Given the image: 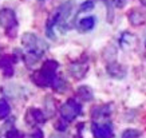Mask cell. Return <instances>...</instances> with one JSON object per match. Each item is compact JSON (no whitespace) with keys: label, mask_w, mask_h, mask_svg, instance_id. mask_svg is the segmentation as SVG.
<instances>
[{"label":"cell","mask_w":146,"mask_h":138,"mask_svg":"<svg viewBox=\"0 0 146 138\" xmlns=\"http://www.w3.org/2000/svg\"><path fill=\"white\" fill-rule=\"evenodd\" d=\"M58 67H59V63L56 60H52V59L46 60L40 70L34 71L31 74V80L38 87H48V86H52L54 79L56 78Z\"/></svg>","instance_id":"1"},{"label":"cell","mask_w":146,"mask_h":138,"mask_svg":"<svg viewBox=\"0 0 146 138\" xmlns=\"http://www.w3.org/2000/svg\"><path fill=\"white\" fill-rule=\"evenodd\" d=\"M54 16L56 19V26L60 28L62 32H66L72 27V20L74 18V1H66L54 12Z\"/></svg>","instance_id":"2"},{"label":"cell","mask_w":146,"mask_h":138,"mask_svg":"<svg viewBox=\"0 0 146 138\" xmlns=\"http://www.w3.org/2000/svg\"><path fill=\"white\" fill-rule=\"evenodd\" d=\"M0 26L4 28L8 38H15L18 34V18L11 8H3L0 11Z\"/></svg>","instance_id":"3"},{"label":"cell","mask_w":146,"mask_h":138,"mask_svg":"<svg viewBox=\"0 0 146 138\" xmlns=\"http://www.w3.org/2000/svg\"><path fill=\"white\" fill-rule=\"evenodd\" d=\"M22 43L23 46L27 48V51H34V52H39V54H44L48 48V46L46 44L43 40H40L39 38L31 32H26L22 38Z\"/></svg>","instance_id":"4"},{"label":"cell","mask_w":146,"mask_h":138,"mask_svg":"<svg viewBox=\"0 0 146 138\" xmlns=\"http://www.w3.org/2000/svg\"><path fill=\"white\" fill-rule=\"evenodd\" d=\"M59 111H60L62 119H64L66 122H71V121H74L82 113V106H80V103L76 102L75 99L71 98L60 106Z\"/></svg>","instance_id":"5"},{"label":"cell","mask_w":146,"mask_h":138,"mask_svg":"<svg viewBox=\"0 0 146 138\" xmlns=\"http://www.w3.org/2000/svg\"><path fill=\"white\" fill-rule=\"evenodd\" d=\"M91 131H93V134H94V138H114L113 125L109 123V122H106V123L93 122Z\"/></svg>","instance_id":"6"},{"label":"cell","mask_w":146,"mask_h":138,"mask_svg":"<svg viewBox=\"0 0 146 138\" xmlns=\"http://www.w3.org/2000/svg\"><path fill=\"white\" fill-rule=\"evenodd\" d=\"M26 122L27 125L30 126H38V125H42V123H44L46 122V115L44 113L39 110V109H35V107H31V109H28L26 113Z\"/></svg>","instance_id":"7"},{"label":"cell","mask_w":146,"mask_h":138,"mask_svg":"<svg viewBox=\"0 0 146 138\" xmlns=\"http://www.w3.org/2000/svg\"><path fill=\"white\" fill-rule=\"evenodd\" d=\"M16 62V58L13 55H3L0 58V68L4 72V76L9 78L13 75V63Z\"/></svg>","instance_id":"8"},{"label":"cell","mask_w":146,"mask_h":138,"mask_svg":"<svg viewBox=\"0 0 146 138\" xmlns=\"http://www.w3.org/2000/svg\"><path fill=\"white\" fill-rule=\"evenodd\" d=\"M107 74L111 76V78H115V79H122L126 76V67L119 64L118 62H110L106 67Z\"/></svg>","instance_id":"9"},{"label":"cell","mask_w":146,"mask_h":138,"mask_svg":"<svg viewBox=\"0 0 146 138\" xmlns=\"http://www.w3.org/2000/svg\"><path fill=\"white\" fill-rule=\"evenodd\" d=\"M127 19L130 24H133V26H142L146 23V11L134 8L127 13Z\"/></svg>","instance_id":"10"},{"label":"cell","mask_w":146,"mask_h":138,"mask_svg":"<svg viewBox=\"0 0 146 138\" xmlns=\"http://www.w3.org/2000/svg\"><path fill=\"white\" fill-rule=\"evenodd\" d=\"M68 70H70V74L72 75V78L82 79V78L86 75L87 70H89V64L86 62H75L71 64Z\"/></svg>","instance_id":"11"},{"label":"cell","mask_w":146,"mask_h":138,"mask_svg":"<svg viewBox=\"0 0 146 138\" xmlns=\"http://www.w3.org/2000/svg\"><path fill=\"white\" fill-rule=\"evenodd\" d=\"M94 27H95V18H94V16L83 18L76 23V28H78L80 32H89L93 30Z\"/></svg>","instance_id":"12"},{"label":"cell","mask_w":146,"mask_h":138,"mask_svg":"<svg viewBox=\"0 0 146 138\" xmlns=\"http://www.w3.org/2000/svg\"><path fill=\"white\" fill-rule=\"evenodd\" d=\"M119 43H121V47L125 50H129V48H133L135 43H137V38L133 35V34H129V32H123L122 36L119 39Z\"/></svg>","instance_id":"13"},{"label":"cell","mask_w":146,"mask_h":138,"mask_svg":"<svg viewBox=\"0 0 146 138\" xmlns=\"http://www.w3.org/2000/svg\"><path fill=\"white\" fill-rule=\"evenodd\" d=\"M76 95H78V98H80L82 101L84 102H90V101H93V90L90 89L89 86H80L79 89L76 90Z\"/></svg>","instance_id":"14"},{"label":"cell","mask_w":146,"mask_h":138,"mask_svg":"<svg viewBox=\"0 0 146 138\" xmlns=\"http://www.w3.org/2000/svg\"><path fill=\"white\" fill-rule=\"evenodd\" d=\"M93 118H106L110 115V106L109 105H103V106H98L93 110Z\"/></svg>","instance_id":"15"},{"label":"cell","mask_w":146,"mask_h":138,"mask_svg":"<svg viewBox=\"0 0 146 138\" xmlns=\"http://www.w3.org/2000/svg\"><path fill=\"white\" fill-rule=\"evenodd\" d=\"M51 87H52L55 91H58V93H63V91L67 90V82L63 79V78H60V76H56V78L54 79Z\"/></svg>","instance_id":"16"},{"label":"cell","mask_w":146,"mask_h":138,"mask_svg":"<svg viewBox=\"0 0 146 138\" xmlns=\"http://www.w3.org/2000/svg\"><path fill=\"white\" fill-rule=\"evenodd\" d=\"M9 113H11V107L8 102L5 99L0 98V119H5L7 117H9Z\"/></svg>","instance_id":"17"},{"label":"cell","mask_w":146,"mask_h":138,"mask_svg":"<svg viewBox=\"0 0 146 138\" xmlns=\"http://www.w3.org/2000/svg\"><path fill=\"white\" fill-rule=\"evenodd\" d=\"M142 133L137 129H126L122 133V137L121 138H141Z\"/></svg>","instance_id":"18"},{"label":"cell","mask_w":146,"mask_h":138,"mask_svg":"<svg viewBox=\"0 0 146 138\" xmlns=\"http://www.w3.org/2000/svg\"><path fill=\"white\" fill-rule=\"evenodd\" d=\"M5 138H26V134L22 133V131H19L18 129H9L8 131H5Z\"/></svg>","instance_id":"19"},{"label":"cell","mask_w":146,"mask_h":138,"mask_svg":"<svg viewBox=\"0 0 146 138\" xmlns=\"http://www.w3.org/2000/svg\"><path fill=\"white\" fill-rule=\"evenodd\" d=\"M94 8V1L91 0H87V1H84L82 3L79 7V12H87V11H91Z\"/></svg>","instance_id":"20"},{"label":"cell","mask_w":146,"mask_h":138,"mask_svg":"<svg viewBox=\"0 0 146 138\" xmlns=\"http://www.w3.org/2000/svg\"><path fill=\"white\" fill-rule=\"evenodd\" d=\"M31 138H44V134H43L42 129L35 127V129L31 131Z\"/></svg>","instance_id":"21"},{"label":"cell","mask_w":146,"mask_h":138,"mask_svg":"<svg viewBox=\"0 0 146 138\" xmlns=\"http://www.w3.org/2000/svg\"><path fill=\"white\" fill-rule=\"evenodd\" d=\"M55 127H56L58 130H60V131H64V130L67 129V122L64 119L59 121V122H56V125H55Z\"/></svg>","instance_id":"22"},{"label":"cell","mask_w":146,"mask_h":138,"mask_svg":"<svg viewBox=\"0 0 146 138\" xmlns=\"http://www.w3.org/2000/svg\"><path fill=\"white\" fill-rule=\"evenodd\" d=\"M101 1H103V3L106 4V7L109 8V9H107V11H109V13H107V19H109V22H111V18H113V13L110 12V0H101Z\"/></svg>","instance_id":"23"},{"label":"cell","mask_w":146,"mask_h":138,"mask_svg":"<svg viewBox=\"0 0 146 138\" xmlns=\"http://www.w3.org/2000/svg\"><path fill=\"white\" fill-rule=\"evenodd\" d=\"M111 1H113L117 7H123V4H125L123 0H111Z\"/></svg>","instance_id":"24"},{"label":"cell","mask_w":146,"mask_h":138,"mask_svg":"<svg viewBox=\"0 0 146 138\" xmlns=\"http://www.w3.org/2000/svg\"><path fill=\"white\" fill-rule=\"evenodd\" d=\"M141 3H142L143 5H146V0H141Z\"/></svg>","instance_id":"25"}]
</instances>
